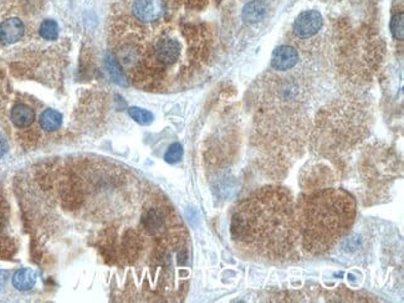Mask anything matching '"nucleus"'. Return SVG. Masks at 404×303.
<instances>
[{
    "label": "nucleus",
    "mask_w": 404,
    "mask_h": 303,
    "mask_svg": "<svg viewBox=\"0 0 404 303\" xmlns=\"http://www.w3.org/2000/svg\"><path fill=\"white\" fill-rule=\"evenodd\" d=\"M231 236L252 256L285 259L300 237L290 193L283 188L267 187L245 198L234 211Z\"/></svg>",
    "instance_id": "nucleus-1"
},
{
    "label": "nucleus",
    "mask_w": 404,
    "mask_h": 303,
    "mask_svg": "<svg viewBox=\"0 0 404 303\" xmlns=\"http://www.w3.org/2000/svg\"><path fill=\"white\" fill-rule=\"evenodd\" d=\"M303 249L325 254L341 240L356 216L355 199L341 189H322L302 198L296 207Z\"/></svg>",
    "instance_id": "nucleus-2"
},
{
    "label": "nucleus",
    "mask_w": 404,
    "mask_h": 303,
    "mask_svg": "<svg viewBox=\"0 0 404 303\" xmlns=\"http://www.w3.org/2000/svg\"><path fill=\"white\" fill-rule=\"evenodd\" d=\"M322 15L316 10H307L301 13L294 23V33L300 39H308L319 33L322 28Z\"/></svg>",
    "instance_id": "nucleus-3"
},
{
    "label": "nucleus",
    "mask_w": 404,
    "mask_h": 303,
    "mask_svg": "<svg viewBox=\"0 0 404 303\" xmlns=\"http://www.w3.org/2000/svg\"><path fill=\"white\" fill-rule=\"evenodd\" d=\"M153 55L161 65H173L181 56V44L178 40L172 37H163L155 42Z\"/></svg>",
    "instance_id": "nucleus-4"
},
{
    "label": "nucleus",
    "mask_w": 404,
    "mask_h": 303,
    "mask_svg": "<svg viewBox=\"0 0 404 303\" xmlns=\"http://www.w3.org/2000/svg\"><path fill=\"white\" fill-rule=\"evenodd\" d=\"M298 63V54L296 49L283 45L274 50L271 57V66L276 71H289Z\"/></svg>",
    "instance_id": "nucleus-5"
},
{
    "label": "nucleus",
    "mask_w": 404,
    "mask_h": 303,
    "mask_svg": "<svg viewBox=\"0 0 404 303\" xmlns=\"http://www.w3.org/2000/svg\"><path fill=\"white\" fill-rule=\"evenodd\" d=\"M25 33L24 23L18 18H10L0 24V42L11 45L21 40Z\"/></svg>",
    "instance_id": "nucleus-6"
},
{
    "label": "nucleus",
    "mask_w": 404,
    "mask_h": 303,
    "mask_svg": "<svg viewBox=\"0 0 404 303\" xmlns=\"http://www.w3.org/2000/svg\"><path fill=\"white\" fill-rule=\"evenodd\" d=\"M133 14L138 20L149 23L158 18L159 10L152 0H137L133 4Z\"/></svg>",
    "instance_id": "nucleus-7"
},
{
    "label": "nucleus",
    "mask_w": 404,
    "mask_h": 303,
    "mask_svg": "<svg viewBox=\"0 0 404 303\" xmlns=\"http://www.w3.org/2000/svg\"><path fill=\"white\" fill-rule=\"evenodd\" d=\"M11 121L14 125L18 128H26L30 125H33L35 119L34 109H31L30 107L26 104L18 103L13 107L11 109Z\"/></svg>",
    "instance_id": "nucleus-8"
},
{
    "label": "nucleus",
    "mask_w": 404,
    "mask_h": 303,
    "mask_svg": "<svg viewBox=\"0 0 404 303\" xmlns=\"http://www.w3.org/2000/svg\"><path fill=\"white\" fill-rule=\"evenodd\" d=\"M265 15H266V5L259 0L246 4L243 9V14H241L243 20L248 24L259 23L265 18Z\"/></svg>",
    "instance_id": "nucleus-9"
},
{
    "label": "nucleus",
    "mask_w": 404,
    "mask_h": 303,
    "mask_svg": "<svg viewBox=\"0 0 404 303\" xmlns=\"http://www.w3.org/2000/svg\"><path fill=\"white\" fill-rule=\"evenodd\" d=\"M37 283V273L30 269H20L13 277V286L19 291H29Z\"/></svg>",
    "instance_id": "nucleus-10"
},
{
    "label": "nucleus",
    "mask_w": 404,
    "mask_h": 303,
    "mask_svg": "<svg viewBox=\"0 0 404 303\" xmlns=\"http://www.w3.org/2000/svg\"><path fill=\"white\" fill-rule=\"evenodd\" d=\"M40 126L46 132H54V131L59 130L60 126L62 123V116L60 112L55 111V109H45L39 118Z\"/></svg>",
    "instance_id": "nucleus-11"
},
{
    "label": "nucleus",
    "mask_w": 404,
    "mask_h": 303,
    "mask_svg": "<svg viewBox=\"0 0 404 303\" xmlns=\"http://www.w3.org/2000/svg\"><path fill=\"white\" fill-rule=\"evenodd\" d=\"M105 65H106L107 71H109L110 76H111L112 80L116 83L121 86H127V78H126V75H124L123 70H122L121 65L117 61L116 57L112 54H107L106 60H105Z\"/></svg>",
    "instance_id": "nucleus-12"
},
{
    "label": "nucleus",
    "mask_w": 404,
    "mask_h": 303,
    "mask_svg": "<svg viewBox=\"0 0 404 303\" xmlns=\"http://www.w3.org/2000/svg\"><path fill=\"white\" fill-rule=\"evenodd\" d=\"M39 33L41 37L47 41H54L59 36V25L55 20L51 19H46L41 23L39 29Z\"/></svg>",
    "instance_id": "nucleus-13"
},
{
    "label": "nucleus",
    "mask_w": 404,
    "mask_h": 303,
    "mask_svg": "<svg viewBox=\"0 0 404 303\" xmlns=\"http://www.w3.org/2000/svg\"><path fill=\"white\" fill-rule=\"evenodd\" d=\"M128 114L131 116V118L135 119L136 122L143 126L150 125V123L153 122V118H154L149 111L140 108V107H131V108L128 109Z\"/></svg>",
    "instance_id": "nucleus-14"
},
{
    "label": "nucleus",
    "mask_w": 404,
    "mask_h": 303,
    "mask_svg": "<svg viewBox=\"0 0 404 303\" xmlns=\"http://www.w3.org/2000/svg\"><path fill=\"white\" fill-rule=\"evenodd\" d=\"M391 33L396 40H403L404 37V15L403 13L396 14L391 20Z\"/></svg>",
    "instance_id": "nucleus-15"
},
{
    "label": "nucleus",
    "mask_w": 404,
    "mask_h": 303,
    "mask_svg": "<svg viewBox=\"0 0 404 303\" xmlns=\"http://www.w3.org/2000/svg\"><path fill=\"white\" fill-rule=\"evenodd\" d=\"M182 156H183V148H182V145L179 143H173L172 145H169L166 156H164V159H166L167 163L173 164L181 161Z\"/></svg>",
    "instance_id": "nucleus-16"
},
{
    "label": "nucleus",
    "mask_w": 404,
    "mask_h": 303,
    "mask_svg": "<svg viewBox=\"0 0 404 303\" xmlns=\"http://www.w3.org/2000/svg\"><path fill=\"white\" fill-rule=\"evenodd\" d=\"M8 148H9V145H8V142H6V139L3 137V135H0V158L5 156V153L8 152Z\"/></svg>",
    "instance_id": "nucleus-17"
}]
</instances>
